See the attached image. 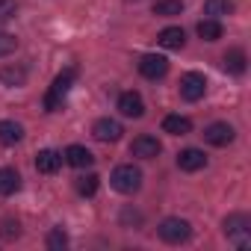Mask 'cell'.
Segmentation results:
<instances>
[{
  "label": "cell",
  "instance_id": "6da1fadb",
  "mask_svg": "<svg viewBox=\"0 0 251 251\" xmlns=\"http://www.w3.org/2000/svg\"><path fill=\"white\" fill-rule=\"evenodd\" d=\"M74 80H77V68H65L62 74H56L53 86H50V89H48V95H45V109H48V112L62 109V103H65V98H68V92H71Z\"/></svg>",
  "mask_w": 251,
  "mask_h": 251
},
{
  "label": "cell",
  "instance_id": "7a4b0ae2",
  "mask_svg": "<svg viewBox=\"0 0 251 251\" xmlns=\"http://www.w3.org/2000/svg\"><path fill=\"white\" fill-rule=\"evenodd\" d=\"M225 236L236 245V248H248L251 245V219L245 213H233L225 219Z\"/></svg>",
  "mask_w": 251,
  "mask_h": 251
},
{
  "label": "cell",
  "instance_id": "3957f363",
  "mask_svg": "<svg viewBox=\"0 0 251 251\" xmlns=\"http://www.w3.org/2000/svg\"><path fill=\"white\" fill-rule=\"evenodd\" d=\"M109 183H112V189L121 192V195H136V192L142 189V172H139L136 166H118V169L112 172Z\"/></svg>",
  "mask_w": 251,
  "mask_h": 251
},
{
  "label": "cell",
  "instance_id": "277c9868",
  "mask_svg": "<svg viewBox=\"0 0 251 251\" xmlns=\"http://www.w3.org/2000/svg\"><path fill=\"white\" fill-rule=\"evenodd\" d=\"M157 233H160L163 242H169V245H180V242H186V239L192 236V225H189L186 219H180V216H169V219L160 222Z\"/></svg>",
  "mask_w": 251,
  "mask_h": 251
},
{
  "label": "cell",
  "instance_id": "5b68a950",
  "mask_svg": "<svg viewBox=\"0 0 251 251\" xmlns=\"http://www.w3.org/2000/svg\"><path fill=\"white\" fill-rule=\"evenodd\" d=\"M204 95H207V77L198 74V71H186V74L180 77V98L189 100V103H195V100H201Z\"/></svg>",
  "mask_w": 251,
  "mask_h": 251
},
{
  "label": "cell",
  "instance_id": "8992f818",
  "mask_svg": "<svg viewBox=\"0 0 251 251\" xmlns=\"http://www.w3.org/2000/svg\"><path fill=\"white\" fill-rule=\"evenodd\" d=\"M233 127L227 121H213V124H207L204 127V142H210V145H216V148H225V145H230L233 142Z\"/></svg>",
  "mask_w": 251,
  "mask_h": 251
},
{
  "label": "cell",
  "instance_id": "52a82bcc",
  "mask_svg": "<svg viewBox=\"0 0 251 251\" xmlns=\"http://www.w3.org/2000/svg\"><path fill=\"white\" fill-rule=\"evenodd\" d=\"M166 71H169V59L160 53H145L139 59V74L145 80H160V77H166Z\"/></svg>",
  "mask_w": 251,
  "mask_h": 251
},
{
  "label": "cell",
  "instance_id": "ba28073f",
  "mask_svg": "<svg viewBox=\"0 0 251 251\" xmlns=\"http://www.w3.org/2000/svg\"><path fill=\"white\" fill-rule=\"evenodd\" d=\"M160 151H163V145H160V139L151 136V133H142V136H136V139L130 142V154L139 157V160H154V157H160Z\"/></svg>",
  "mask_w": 251,
  "mask_h": 251
},
{
  "label": "cell",
  "instance_id": "9c48e42d",
  "mask_svg": "<svg viewBox=\"0 0 251 251\" xmlns=\"http://www.w3.org/2000/svg\"><path fill=\"white\" fill-rule=\"evenodd\" d=\"M121 133H124V127H121L115 118H98V121L92 124V136H95L98 142H118Z\"/></svg>",
  "mask_w": 251,
  "mask_h": 251
},
{
  "label": "cell",
  "instance_id": "30bf717a",
  "mask_svg": "<svg viewBox=\"0 0 251 251\" xmlns=\"http://www.w3.org/2000/svg\"><path fill=\"white\" fill-rule=\"evenodd\" d=\"M118 112L127 118H142L145 115V100L139 92H121L118 95Z\"/></svg>",
  "mask_w": 251,
  "mask_h": 251
},
{
  "label": "cell",
  "instance_id": "8fae6325",
  "mask_svg": "<svg viewBox=\"0 0 251 251\" xmlns=\"http://www.w3.org/2000/svg\"><path fill=\"white\" fill-rule=\"evenodd\" d=\"M207 166V157H204V151H198V148H183L180 154H177V169L180 172H201Z\"/></svg>",
  "mask_w": 251,
  "mask_h": 251
},
{
  "label": "cell",
  "instance_id": "7c38bea8",
  "mask_svg": "<svg viewBox=\"0 0 251 251\" xmlns=\"http://www.w3.org/2000/svg\"><path fill=\"white\" fill-rule=\"evenodd\" d=\"M62 160H65L68 166H74V169H89V166L95 163L92 151H89V148H83V145H68V148H65V154H62Z\"/></svg>",
  "mask_w": 251,
  "mask_h": 251
},
{
  "label": "cell",
  "instance_id": "4fadbf2b",
  "mask_svg": "<svg viewBox=\"0 0 251 251\" xmlns=\"http://www.w3.org/2000/svg\"><path fill=\"white\" fill-rule=\"evenodd\" d=\"M36 169H39L42 175H53V172H59V169H62V154L53 151V148L39 151V154H36Z\"/></svg>",
  "mask_w": 251,
  "mask_h": 251
},
{
  "label": "cell",
  "instance_id": "5bb4252c",
  "mask_svg": "<svg viewBox=\"0 0 251 251\" xmlns=\"http://www.w3.org/2000/svg\"><path fill=\"white\" fill-rule=\"evenodd\" d=\"M157 45L166 48V50H180V48L186 45V33H183L180 27H166V30H160Z\"/></svg>",
  "mask_w": 251,
  "mask_h": 251
},
{
  "label": "cell",
  "instance_id": "9a60e30c",
  "mask_svg": "<svg viewBox=\"0 0 251 251\" xmlns=\"http://www.w3.org/2000/svg\"><path fill=\"white\" fill-rule=\"evenodd\" d=\"M24 139V127L18 121H0V145L3 148H12Z\"/></svg>",
  "mask_w": 251,
  "mask_h": 251
},
{
  "label": "cell",
  "instance_id": "2e32d148",
  "mask_svg": "<svg viewBox=\"0 0 251 251\" xmlns=\"http://www.w3.org/2000/svg\"><path fill=\"white\" fill-rule=\"evenodd\" d=\"M163 130L169 136H186V133H192V121L186 115H166L163 118Z\"/></svg>",
  "mask_w": 251,
  "mask_h": 251
},
{
  "label": "cell",
  "instance_id": "e0dca14e",
  "mask_svg": "<svg viewBox=\"0 0 251 251\" xmlns=\"http://www.w3.org/2000/svg\"><path fill=\"white\" fill-rule=\"evenodd\" d=\"M0 83L3 86H24L27 83V68L24 65H3L0 68Z\"/></svg>",
  "mask_w": 251,
  "mask_h": 251
},
{
  "label": "cell",
  "instance_id": "ac0fdd59",
  "mask_svg": "<svg viewBox=\"0 0 251 251\" xmlns=\"http://www.w3.org/2000/svg\"><path fill=\"white\" fill-rule=\"evenodd\" d=\"M21 189V175L15 169H0V195L9 198Z\"/></svg>",
  "mask_w": 251,
  "mask_h": 251
},
{
  "label": "cell",
  "instance_id": "d6986e66",
  "mask_svg": "<svg viewBox=\"0 0 251 251\" xmlns=\"http://www.w3.org/2000/svg\"><path fill=\"white\" fill-rule=\"evenodd\" d=\"M198 36L204 39V42H219L222 39V24H219V18H204V21H198Z\"/></svg>",
  "mask_w": 251,
  "mask_h": 251
},
{
  "label": "cell",
  "instance_id": "ffe728a7",
  "mask_svg": "<svg viewBox=\"0 0 251 251\" xmlns=\"http://www.w3.org/2000/svg\"><path fill=\"white\" fill-rule=\"evenodd\" d=\"M222 65H225L230 74H242V71H245V53H242L239 48H233V50H227V53L222 56Z\"/></svg>",
  "mask_w": 251,
  "mask_h": 251
},
{
  "label": "cell",
  "instance_id": "44dd1931",
  "mask_svg": "<svg viewBox=\"0 0 251 251\" xmlns=\"http://www.w3.org/2000/svg\"><path fill=\"white\" fill-rule=\"evenodd\" d=\"M183 12V0H157L154 3V15L160 18H175Z\"/></svg>",
  "mask_w": 251,
  "mask_h": 251
},
{
  "label": "cell",
  "instance_id": "7402d4cb",
  "mask_svg": "<svg viewBox=\"0 0 251 251\" xmlns=\"http://www.w3.org/2000/svg\"><path fill=\"white\" fill-rule=\"evenodd\" d=\"M230 12H233L230 0H204V15L207 18H222V15H230Z\"/></svg>",
  "mask_w": 251,
  "mask_h": 251
},
{
  "label": "cell",
  "instance_id": "603a6c76",
  "mask_svg": "<svg viewBox=\"0 0 251 251\" xmlns=\"http://www.w3.org/2000/svg\"><path fill=\"white\" fill-rule=\"evenodd\" d=\"M98 186H100V177L98 175H83V177H77V183H74V189L80 192V195H86V198H92L95 192H98Z\"/></svg>",
  "mask_w": 251,
  "mask_h": 251
},
{
  "label": "cell",
  "instance_id": "cb8c5ba5",
  "mask_svg": "<svg viewBox=\"0 0 251 251\" xmlns=\"http://www.w3.org/2000/svg\"><path fill=\"white\" fill-rule=\"evenodd\" d=\"M45 242H48V248H50V251H62V248L68 245V233H65L62 227H53V230L48 233V239H45Z\"/></svg>",
  "mask_w": 251,
  "mask_h": 251
},
{
  "label": "cell",
  "instance_id": "d4e9b609",
  "mask_svg": "<svg viewBox=\"0 0 251 251\" xmlns=\"http://www.w3.org/2000/svg\"><path fill=\"white\" fill-rule=\"evenodd\" d=\"M15 48H18V39H15L12 33H3V30H0V56L15 53Z\"/></svg>",
  "mask_w": 251,
  "mask_h": 251
},
{
  "label": "cell",
  "instance_id": "484cf974",
  "mask_svg": "<svg viewBox=\"0 0 251 251\" xmlns=\"http://www.w3.org/2000/svg\"><path fill=\"white\" fill-rule=\"evenodd\" d=\"M18 12V0H0V24H6Z\"/></svg>",
  "mask_w": 251,
  "mask_h": 251
},
{
  "label": "cell",
  "instance_id": "4316f807",
  "mask_svg": "<svg viewBox=\"0 0 251 251\" xmlns=\"http://www.w3.org/2000/svg\"><path fill=\"white\" fill-rule=\"evenodd\" d=\"M18 233H21L18 222H12V219H6V222H0V236H3V239H15Z\"/></svg>",
  "mask_w": 251,
  "mask_h": 251
}]
</instances>
